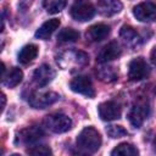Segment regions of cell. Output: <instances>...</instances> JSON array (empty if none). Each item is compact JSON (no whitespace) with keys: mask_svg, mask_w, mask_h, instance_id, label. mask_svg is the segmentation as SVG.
Returning a JSON list of instances; mask_svg holds the SVG:
<instances>
[{"mask_svg":"<svg viewBox=\"0 0 156 156\" xmlns=\"http://www.w3.org/2000/svg\"><path fill=\"white\" fill-rule=\"evenodd\" d=\"M55 77V71L49 66V65H41L39 66L34 73H33V82L39 87V88H43V87H46Z\"/></svg>","mask_w":156,"mask_h":156,"instance_id":"11","label":"cell"},{"mask_svg":"<svg viewBox=\"0 0 156 156\" xmlns=\"http://www.w3.org/2000/svg\"><path fill=\"white\" fill-rule=\"evenodd\" d=\"M110 34V26L105 23H96L88 28L87 39L90 41H101Z\"/></svg>","mask_w":156,"mask_h":156,"instance_id":"14","label":"cell"},{"mask_svg":"<svg viewBox=\"0 0 156 156\" xmlns=\"http://www.w3.org/2000/svg\"><path fill=\"white\" fill-rule=\"evenodd\" d=\"M69 88L72 91L85 95L88 98L95 96V89L93 87L91 79L87 76H77L69 82Z\"/></svg>","mask_w":156,"mask_h":156,"instance_id":"7","label":"cell"},{"mask_svg":"<svg viewBox=\"0 0 156 156\" xmlns=\"http://www.w3.org/2000/svg\"><path fill=\"white\" fill-rule=\"evenodd\" d=\"M98 111L102 121H115L121 117L122 107L116 101H105L99 105Z\"/></svg>","mask_w":156,"mask_h":156,"instance_id":"9","label":"cell"},{"mask_svg":"<svg viewBox=\"0 0 156 156\" xmlns=\"http://www.w3.org/2000/svg\"><path fill=\"white\" fill-rule=\"evenodd\" d=\"M27 152L30 154V155H35V156H38V155L39 156H46V155H51L52 154L51 149L49 146H46V145H35V146L28 149Z\"/></svg>","mask_w":156,"mask_h":156,"instance_id":"23","label":"cell"},{"mask_svg":"<svg viewBox=\"0 0 156 156\" xmlns=\"http://www.w3.org/2000/svg\"><path fill=\"white\" fill-rule=\"evenodd\" d=\"M44 124L52 133H65L71 129L72 119L65 113L55 112L48 115L44 118Z\"/></svg>","mask_w":156,"mask_h":156,"instance_id":"2","label":"cell"},{"mask_svg":"<svg viewBox=\"0 0 156 156\" xmlns=\"http://www.w3.org/2000/svg\"><path fill=\"white\" fill-rule=\"evenodd\" d=\"M37 55H38V46L35 44H28L21 49L17 60L22 65H28L37 57Z\"/></svg>","mask_w":156,"mask_h":156,"instance_id":"17","label":"cell"},{"mask_svg":"<svg viewBox=\"0 0 156 156\" xmlns=\"http://www.w3.org/2000/svg\"><path fill=\"white\" fill-rule=\"evenodd\" d=\"M44 136V130L39 126H30L20 132V140L26 145H33Z\"/></svg>","mask_w":156,"mask_h":156,"instance_id":"12","label":"cell"},{"mask_svg":"<svg viewBox=\"0 0 156 156\" xmlns=\"http://www.w3.org/2000/svg\"><path fill=\"white\" fill-rule=\"evenodd\" d=\"M106 133L110 138H122V136H126L128 134V132L122 127V126H108L106 128Z\"/></svg>","mask_w":156,"mask_h":156,"instance_id":"22","label":"cell"},{"mask_svg":"<svg viewBox=\"0 0 156 156\" xmlns=\"http://www.w3.org/2000/svg\"><path fill=\"white\" fill-rule=\"evenodd\" d=\"M58 99L60 95L54 91H37L29 96L28 102L34 108H46L48 106L58 101Z\"/></svg>","mask_w":156,"mask_h":156,"instance_id":"5","label":"cell"},{"mask_svg":"<svg viewBox=\"0 0 156 156\" xmlns=\"http://www.w3.org/2000/svg\"><path fill=\"white\" fill-rule=\"evenodd\" d=\"M134 17L140 22H154L156 21V4L154 1H144L134 6Z\"/></svg>","mask_w":156,"mask_h":156,"instance_id":"6","label":"cell"},{"mask_svg":"<svg viewBox=\"0 0 156 156\" xmlns=\"http://www.w3.org/2000/svg\"><path fill=\"white\" fill-rule=\"evenodd\" d=\"M139 154L138 149L135 146H133L132 144H128V143H121L119 145H117L112 151H111V155L112 156H136Z\"/></svg>","mask_w":156,"mask_h":156,"instance_id":"19","label":"cell"},{"mask_svg":"<svg viewBox=\"0 0 156 156\" xmlns=\"http://www.w3.org/2000/svg\"><path fill=\"white\" fill-rule=\"evenodd\" d=\"M101 135L94 127H85L77 136V147L85 154H94L101 146Z\"/></svg>","mask_w":156,"mask_h":156,"instance_id":"1","label":"cell"},{"mask_svg":"<svg viewBox=\"0 0 156 156\" xmlns=\"http://www.w3.org/2000/svg\"><path fill=\"white\" fill-rule=\"evenodd\" d=\"M154 147H155V151H156V138H155V140H154Z\"/></svg>","mask_w":156,"mask_h":156,"instance_id":"27","label":"cell"},{"mask_svg":"<svg viewBox=\"0 0 156 156\" xmlns=\"http://www.w3.org/2000/svg\"><path fill=\"white\" fill-rule=\"evenodd\" d=\"M60 27V20L57 18H51L46 22H44L35 32V38L38 39H43V40H46L49 39L52 33Z\"/></svg>","mask_w":156,"mask_h":156,"instance_id":"15","label":"cell"},{"mask_svg":"<svg viewBox=\"0 0 156 156\" xmlns=\"http://www.w3.org/2000/svg\"><path fill=\"white\" fill-rule=\"evenodd\" d=\"M67 1L68 0H43V6L49 13L54 15L63 10L67 5Z\"/></svg>","mask_w":156,"mask_h":156,"instance_id":"20","label":"cell"},{"mask_svg":"<svg viewBox=\"0 0 156 156\" xmlns=\"http://www.w3.org/2000/svg\"><path fill=\"white\" fill-rule=\"evenodd\" d=\"M123 5L119 0H98V11L102 16H113L121 12Z\"/></svg>","mask_w":156,"mask_h":156,"instance_id":"13","label":"cell"},{"mask_svg":"<svg viewBox=\"0 0 156 156\" xmlns=\"http://www.w3.org/2000/svg\"><path fill=\"white\" fill-rule=\"evenodd\" d=\"M96 10L94 5L88 0H74L73 5L71 6L69 13L73 20L78 22H87L91 20L95 15Z\"/></svg>","mask_w":156,"mask_h":156,"instance_id":"3","label":"cell"},{"mask_svg":"<svg viewBox=\"0 0 156 156\" xmlns=\"http://www.w3.org/2000/svg\"><path fill=\"white\" fill-rule=\"evenodd\" d=\"M119 37L129 45H136L140 40L136 30L134 28H132L130 26H123L119 30Z\"/></svg>","mask_w":156,"mask_h":156,"instance_id":"18","label":"cell"},{"mask_svg":"<svg viewBox=\"0 0 156 156\" xmlns=\"http://www.w3.org/2000/svg\"><path fill=\"white\" fill-rule=\"evenodd\" d=\"M22 78H23V72L18 67H12L2 76V84L9 88H15L22 82Z\"/></svg>","mask_w":156,"mask_h":156,"instance_id":"16","label":"cell"},{"mask_svg":"<svg viewBox=\"0 0 156 156\" xmlns=\"http://www.w3.org/2000/svg\"><path fill=\"white\" fill-rule=\"evenodd\" d=\"M150 58H151V62L156 66V46L151 50V54H150Z\"/></svg>","mask_w":156,"mask_h":156,"instance_id":"25","label":"cell"},{"mask_svg":"<svg viewBox=\"0 0 156 156\" xmlns=\"http://www.w3.org/2000/svg\"><path fill=\"white\" fill-rule=\"evenodd\" d=\"M150 73L149 65L143 57H136L129 62L128 66V78L132 82H139L146 78Z\"/></svg>","mask_w":156,"mask_h":156,"instance_id":"4","label":"cell"},{"mask_svg":"<svg viewBox=\"0 0 156 156\" xmlns=\"http://www.w3.org/2000/svg\"><path fill=\"white\" fill-rule=\"evenodd\" d=\"M149 112H150L149 105L145 102H139L134 105L128 112V121L134 128H140L144 121L147 118Z\"/></svg>","mask_w":156,"mask_h":156,"instance_id":"8","label":"cell"},{"mask_svg":"<svg viewBox=\"0 0 156 156\" xmlns=\"http://www.w3.org/2000/svg\"><path fill=\"white\" fill-rule=\"evenodd\" d=\"M121 54H122V49H121L119 44L117 41H110L100 50L96 60L99 63H106V62H110V61L119 57Z\"/></svg>","mask_w":156,"mask_h":156,"instance_id":"10","label":"cell"},{"mask_svg":"<svg viewBox=\"0 0 156 156\" xmlns=\"http://www.w3.org/2000/svg\"><path fill=\"white\" fill-rule=\"evenodd\" d=\"M1 100H2V110H4V107H5V102H6V99H5V95L2 94V96H1Z\"/></svg>","mask_w":156,"mask_h":156,"instance_id":"26","label":"cell"},{"mask_svg":"<svg viewBox=\"0 0 156 156\" xmlns=\"http://www.w3.org/2000/svg\"><path fill=\"white\" fill-rule=\"evenodd\" d=\"M78 39H79V32H77L73 28H65L57 35V40L60 43H74Z\"/></svg>","mask_w":156,"mask_h":156,"instance_id":"21","label":"cell"},{"mask_svg":"<svg viewBox=\"0 0 156 156\" xmlns=\"http://www.w3.org/2000/svg\"><path fill=\"white\" fill-rule=\"evenodd\" d=\"M33 0H20L18 1V7L22 10V11H26L30 5H32Z\"/></svg>","mask_w":156,"mask_h":156,"instance_id":"24","label":"cell"}]
</instances>
